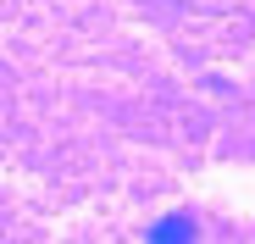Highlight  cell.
<instances>
[{
  "instance_id": "obj_1",
  "label": "cell",
  "mask_w": 255,
  "mask_h": 244,
  "mask_svg": "<svg viewBox=\"0 0 255 244\" xmlns=\"http://www.w3.org/2000/svg\"><path fill=\"white\" fill-rule=\"evenodd\" d=\"M150 239H155V244H178V239H194V217H183V211H178V217H161V222L150 228Z\"/></svg>"
}]
</instances>
